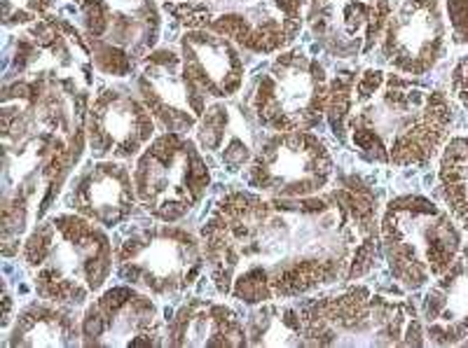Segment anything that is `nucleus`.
I'll use <instances>...</instances> for the list:
<instances>
[{"label": "nucleus", "mask_w": 468, "mask_h": 348, "mask_svg": "<svg viewBox=\"0 0 468 348\" xmlns=\"http://www.w3.org/2000/svg\"><path fill=\"white\" fill-rule=\"evenodd\" d=\"M216 292L246 306L288 301L354 283L378 262V195L351 175L312 196L234 190L202 225Z\"/></svg>", "instance_id": "nucleus-1"}, {"label": "nucleus", "mask_w": 468, "mask_h": 348, "mask_svg": "<svg viewBox=\"0 0 468 348\" xmlns=\"http://www.w3.org/2000/svg\"><path fill=\"white\" fill-rule=\"evenodd\" d=\"M91 85L85 79H10L0 99L3 255L24 246L69 185L87 145Z\"/></svg>", "instance_id": "nucleus-2"}, {"label": "nucleus", "mask_w": 468, "mask_h": 348, "mask_svg": "<svg viewBox=\"0 0 468 348\" xmlns=\"http://www.w3.org/2000/svg\"><path fill=\"white\" fill-rule=\"evenodd\" d=\"M452 117V103L442 90L396 70L366 69L354 82L346 138L370 163L424 166L447 142Z\"/></svg>", "instance_id": "nucleus-3"}, {"label": "nucleus", "mask_w": 468, "mask_h": 348, "mask_svg": "<svg viewBox=\"0 0 468 348\" xmlns=\"http://www.w3.org/2000/svg\"><path fill=\"white\" fill-rule=\"evenodd\" d=\"M282 306L295 346H424V322L410 300H391L367 285L298 297Z\"/></svg>", "instance_id": "nucleus-4"}, {"label": "nucleus", "mask_w": 468, "mask_h": 348, "mask_svg": "<svg viewBox=\"0 0 468 348\" xmlns=\"http://www.w3.org/2000/svg\"><path fill=\"white\" fill-rule=\"evenodd\" d=\"M22 259L37 297L73 309L90 304L115 269L106 229L73 211L36 222L24 238Z\"/></svg>", "instance_id": "nucleus-5"}, {"label": "nucleus", "mask_w": 468, "mask_h": 348, "mask_svg": "<svg viewBox=\"0 0 468 348\" xmlns=\"http://www.w3.org/2000/svg\"><path fill=\"white\" fill-rule=\"evenodd\" d=\"M379 241L388 271L405 290L441 279L462 250V232L450 211L420 195H403L384 206Z\"/></svg>", "instance_id": "nucleus-6"}, {"label": "nucleus", "mask_w": 468, "mask_h": 348, "mask_svg": "<svg viewBox=\"0 0 468 348\" xmlns=\"http://www.w3.org/2000/svg\"><path fill=\"white\" fill-rule=\"evenodd\" d=\"M165 12L186 28H207L244 52L267 57L298 40L307 0H166Z\"/></svg>", "instance_id": "nucleus-7"}, {"label": "nucleus", "mask_w": 468, "mask_h": 348, "mask_svg": "<svg viewBox=\"0 0 468 348\" xmlns=\"http://www.w3.org/2000/svg\"><path fill=\"white\" fill-rule=\"evenodd\" d=\"M133 185L139 204L160 222H178L202 204L211 185V166L197 141L165 132L136 157Z\"/></svg>", "instance_id": "nucleus-8"}, {"label": "nucleus", "mask_w": 468, "mask_h": 348, "mask_svg": "<svg viewBox=\"0 0 468 348\" xmlns=\"http://www.w3.org/2000/svg\"><path fill=\"white\" fill-rule=\"evenodd\" d=\"M75 24L90 45L94 69L108 78H127L154 52L162 36L157 0H69Z\"/></svg>", "instance_id": "nucleus-9"}, {"label": "nucleus", "mask_w": 468, "mask_h": 348, "mask_svg": "<svg viewBox=\"0 0 468 348\" xmlns=\"http://www.w3.org/2000/svg\"><path fill=\"white\" fill-rule=\"evenodd\" d=\"M330 79L319 58L283 49L258 75L249 111L267 132H312L325 117Z\"/></svg>", "instance_id": "nucleus-10"}, {"label": "nucleus", "mask_w": 468, "mask_h": 348, "mask_svg": "<svg viewBox=\"0 0 468 348\" xmlns=\"http://www.w3.org/2000/svg\"><path fill=\"white\" fill-rule=\"evenodd\" d=\"M204 264L202 238L174 222L132 229L115 250V269L124 283L160 300L190 290Z\"/></svg>", "instance_id": "nucleus-11"}, {"label": "nucleus", "mask_w": 468, "mask_h": 348, "mask_svg": "<svg viewBox=\"0 0 468 348\" xmlns=\"http://www.w3.org/2000/svg\"><path fill=\"white\" fill-rule=\"evenodd\" d=\"M328 142L312 132H270L241 174L246 187L267 196H312L335 180Z\"/></svg>", "instance_id": "nucleus-12"}, {"label": "nucleus", "mask_w": 468, "mask_h": 348, "mask_svg": "<svg viewBox=\"0 0 468 348\" xmlns=\"http://www.w3.org/2000/svg\"><path fill=\"white\" fill-rule=\"evenodd\" d=\"M94 70L85 36L64 16H43L19 28L5 45L3 82L78 78L94 85Z\"/></svg>", "instance_id": "nucleus-13"}, {"label": "nucleus", "mask_w": 468, "mask_h": 348, "mask_svg": "<svg viewBox=\"0 0 468 348\" xmlns=\"http://www.w3.org/2000/svg\"><path fill=\"white\" fill-rule=\"evenodd\" d=\"M379 54L396 73H431L447 54V16L441 0H396L379 37Z\"/></svg>", "instance_id": "nucleus-14"}, {"label": "nucleus", "mask_w": 468, "mask_h": 348, "mask_svg": "<svg viewBox=\"0 0 468 348\" xmlns=\"http://www.w3.org/2000/svg\"><path fill=\"white\" fill-rule=\"evenodd\" d=\"M162 337L160 306L133 285L99 292L82 313L85 346H165Z\"/></svg>", "instance_id": "nucleus-15"}, {"label": "nucleus", "mask_w": 468, "mask_h": 348, "mask_svg": "<svg viewBox=\"0 0 468 348\" xmlns=\"http://www.w3.org/2000/svg\"><path fill=\"white\" fill-rule=\"evenodd\" d=\"M391 10V0H307L304 24L325 54L351 61L378 47Z\"/></svg>", "instance_id": "nucleus-16"}, {"label": "nucleus", "mask_w": 468, "mask_h": 348, "mask_svg": "<svg viewBox=\"0 0 468 348\" xmlns=\"http://www.w3.org/2000/svg\"><path fill=\"white\" fill-rule=\"evenodd\" d=\"M136 91L165 132L197 129L208 108V96L187 78L181 52L171 47L154 49L145 57L136 75Z\"/></svg>", "instance_id": "nucleus-17"}, {"label": "nucleus", "mask_w": 468, "mask_h": 348, "mask_svg": "<svg viewBox=\"0 0 468 348\" xmlns=\"http://www.w3.org/2000/svg\"><path fill=\"white\" fill-rule=\"evenodd\" d=\"M157 121L144 100L120 87H101L87 111V145L94 159L139 157L154 138Z\"/></svg>", "instance_id": "nucleus-18"}, {"label": "nucleus", "mask_w": 468, "mask_h": 348, "mask_svg": "<svg viewBox=\"0 0 468 348\" xmlns=\"http://www.w3.org/2000/svg\"><path fill=\"white\" fill-rule=\"evenodd\" d=\"M64 204L103 229L120 227L133 216L139 204L133 171L120 159H94L70 180Z\"/></svg>", "instance_id": "nucleus-19"}, {"label": "nucleus", "mask_w": 468, "mask_h": 348, "mask_svg": "<svg viewBox=\"0 0 468 348\" xmlns=\"http://www.w3.org/2000/svg\"><path fill=\"white\" fill-rule=\"evenodd\" d=\"M181 58L187 78L216 100L239 94L246 82V61L241 49L207 28H187L181 37Z\"/></svg>", "instance_id": "nucleus-20"}, {"label": "nucleus", "mask_w": 468, "mask_h": 348, "mask_svg": "<svg viewBox=\"0 0 468 348\" xmlns=\"http://www.w3.org/2000/svg\"><path fill=\"white\" fill-rule=\"evenodd\" d=\"M165 346L241 348L249 346V332L239 313L229 304L190 297L166 318Z\"/></svg>", "instance_id": "nucleus-21"}, {"label": "nucleus", "mask_w": 468, "mask_h": 348, "mask_svg": "<svg viewBox=\"0 0 468 348\" xmlns=\"http://www.w3.org/2000/svg\"><path fill=\"white\" fill-rule=\"evenodd\" d=\"M421 322L429 342L438 346L468 337V246H462L452 267L426 290Z\"/></svg>", "instance_id": "nucleus-22"}, {"label": "nucleus", "mask_w": 468, "mask_h": 348, "mask_svg": "<svg viewBox=\"0 0 468 348\" xmlns=\"http://www.w3.org/2000/svg\"><path fill=\"white\" fill-rule=\"evenodd\" d=\"M250 117L239 108L228 106L225 100L208 103L207 112L197 124V141L199 148L207 154L218 159L228 174H237L249 166V162L256 154L253 145V132H250Z\"/></svg>", "instance_id": "nucleus-23"}, {"label": "nucleus", "mask_w": 468, "mask_h": 348, "mask_svg": "<svg viewBox=\"0 0 468 348\" xmlns=\"http://www.w3.org/2000/svg\"><path fill=\"white\" fill-rule=\"evenodd\" d=\"M5 343L12 348L78 346L82 343V321H78L73 306L40 297L16 311Z\"/></svg>", "instance_id": "nucleus-24"}, {"label": "nucleus", "mask_w": 468, "mask_h": 348, "mask_svg": "<svg viewBox=\"0 0 468 348\" xmlns=\"http://www.w3.org/2000/svg\"><path fill=\"white\" fill-rule=\"evenodd\" d=\"M438 192L450 216L468 229V136H454L442 145Z\"/></svg>", "instance_id": "nucleus-25"}, {"label": "nucleus", "mask_w": 468, "mask_h": 348, "mask_svg": "<svg viewBox=\"0 0 468 348\" xmlns=\"http://www.w3.org/2000/svg\"><path fill=\"white\" fill-rule=\"evenodd\" d=\"M354 82H356V73H337L330 79L328 87V103H325V121H328L333 136L337 141H346V127H349V117L354 111Z\"/></svg>", "instance_id": "nucleus-26"}, {"label": "nucleus", "mask_w": 468, "mask_h": 348, "mask_svg": "<svg viewBox=\"0 0 468 348\" xmlns=\"http://www.w3.org/2000/svg\"><path fill=\"white\" fill-rule=\"evenodd\" d=\"M0 3H3V26L7 31L43 19L57 5V0H0Z\"/></svg>", "instance_id": "nucleus-27"}, {"label": "nucleus", "mask_w": 468, "mask_h": 348, "mask_svg": "<svg viewBox=\"0 0 468 348\" xmlns=\"http://www.w3.org/2000/svg\"><path fill=\"white\" fill-rule=\"evenodd\" d=\"M445 16L454 43L468 45V0H445Z\"/></svg>", "instance_id": "nucleus-28"}, {"label": "nucleus", "mask_w": 468, "mask_h": 348, "mask_svg": "<svg viewBox=\"0 0 468 348\" xmlns=\"http://www.w3.org/2000/svg\"><path fill=\"white\" fill-rule=\"evenodd\" d=\"M463 346H468V337H466V339H463Z\"/></svg>", "instance_id": "nucleus-29"}]
</instances>
